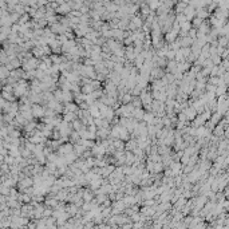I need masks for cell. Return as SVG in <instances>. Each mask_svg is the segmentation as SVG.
<instances>
[{"label":"cell","instance_id":"1","mask_svg":"<svg viewBox=\"0 0 229 229\" xmlns=\"http://www.w3.org/2000/svg\"><path fill=\"white\" fill-rule=\"evenodd\" d=\"M71 153H74V145L73 143H64V145H62L59 149H58V154L60 157H66L71 154Z\"/></svg>","mask_w":229,"mask_h":229},{"label":"cell","instance_id":"2","mask_svg":"<svg viewBox=\"0 0 229 229\" xmlns=\"http://www.w3.org/2000/svg\"><path fill=\"white\" fill-rule=\"evenodd\" d=\"M46 109L47 107H44L42 105H34L32 106V114L35 118H44V115H46Z\"/></svg>","mask_w":229,"mask_h":229},{"label":"cell","instance_id":"3","mask_svg":"<svg viewBox=\"0 0 229 229\" xmlns=\"http://www.w3.org/2000/svg\"><path fill=\"white\" fill-rule=\"evenodd\" d=\"M177 36H178V32L174 30H170L168 34H165V39H166V43L168 44H172L177 40Z\"/></svg>","mask_w":229,"mask_h":229},{"label":"cell","instance_id":"4","mask_svg":"<svg viewBox=\"0 0 229 229\" xmlns=\"http://www.w3.org/2000/svg\"><path fill=\"white\" fill-rule=\"evenodd\" d=\"M125 206H126V205H125L123 201H115V203L113 204V206H111V209H113V214L121 213L125 209Z\"/></svg>","mask_w":229,"mask_h":229},{"label":"cell","instance_id":"5","mask_svg":"<svg viewBox=\"0 0 229 229\" xmlns=\"http://www.w3.org/2000/svg\"><path fill=\"white\" fill-rule=\"evenodd\" d=\"M182 113L186 115V118H188V119H193V121L196 119V115H197V110H196V109H194V107H193V106H190V107H188V109H185V110L182 111Z\"/></svg>","mask_w":229,"mask_h":229},{"label":"cell","instance_id":"6","mask_svg":"<svg viewBox=\"0 0 229 229\" xmlns=\"http://www.w3.org/2000/svg\"><path fill=\"white\" fill-rule=\"evenodd\" d=\"M177 66H178V63L176 60H169L168 64H166V70H168L169 74H176L177 73Z\"/></svg>","mask_w":229,"mask_h":229},{"label":"cell","instance_id":"7","mask_svg":"<svg viewBox=\"0 0 229 229\" xmlns=\"http://www.w3.org/2000/svg\"><path fill=\"white\" fill-rule=\"evenodd\" d=\"M143 117H145V111L142 109H134L131 118H134L136 121H143Z\"/></svg>","mask_w":229,"mask_h":229},{"label":"cell","instance_id":"8","mask_svg":"<svg viewBox=\"0 0 229 229\" xmlns=\"http://www.w3.org/2000/svg\"><path fill=\"white\" fill-rule=\"evenodd\" d=\"M205 121H206V119L203 117V114H201V115L197 117V118H196L194 121H193V126L197 127V129H198V127H203V126H204V123H205Z\"/></svg>","mask_w":229,"mask_h":229},{"label":"cell","instance_id":"9","mask_svg":"<svg viewBox=\"0 0 229 229\" xmlns=\"http://www.w3.org/2000/svg\"><path fill=\"white\" fill-rule=\"evenodd\" d=\"M93 197H94V194H93L91 190H84V193H83V200L86 201V203L93 201Z\"/></svg>","mask_w":229,"mask_h":229},{"label":"cell","instance_id":"10","mask_svg":"<svg viewBox=\"0 0 229 229\" xmlns=\"http://www.w3.org/2000/svg\"><path fill=\"white\" fill-rule=\"evenodd\" d=\"M131 105H133L134 107H136V109H141V106H142V101H141V98H140V97H134V98H133Z\"/></svg>","mask_w":229,"mask_h":229},{"label":"cell","instance_id":"11","mask_svg":"<svg viewBox=\"0 0 229 229\" xmlns=\"http://www.w3.org/2000/svg\"><path fill=\"white\" fill-rule=\"evenodd\" d=\"M197 17H200V19H204V17H206L208 16V11L206 10H203V8H198V10H197Z\"/></svg>","mask_w":229,"mask_h":229},{"label":"cell","instance_id":"12","mask_svg":"<svg viewBox=\"0 0 229 229\" xmlns=\"http://www.w3.org/2000/svg\"><path fill=\"white\" fill-rule=\"evenodd\" d=\"M67 212L71 213V214H75L76 212H78V208H76L75 204H71V205L67 206Z\"/></svg>","mask_w":229,"mask_h":229},{"label":"cell","instance_id":"13","mask_svg":"<svg viewBox=\"0 0 229 229\" xmlns=\"http://www.w3.org/2000/svg\"><path fill=\"white\" fill-rule=\"evenodd\" d=\"M185 203H186L185 198H179V200L177 201V204H176V209H182L184 205H185Z\"/></svg>","mask_w":229,"mask_h":229},{"label":"cell","instance_id":"14","mask_svg":"<svg viewBox=\"0 0 229 229\" xmlns=\"http://www.w3.org/2000/svg\"><path fill=\"white\" fill-rule=\"evenodd\" d=\"M201 24H203V19H200V17H196V19L193 20V26L197 27V28H200Z\"/></svg>","mask_w":229,"mask_h":229},{"label":"cell","instance_id":"15","mask_svg":"<svg viewBox=\"0 0 229 229\" xmlns=\"http://www.w3.org/2000/svg\"><path fill=\"white\" fill-rule=\"evenodd\" d=\"M228 51H229V44H228Z\"/></svg>","mask_w":229,"mask_h":229}]
</instances>
